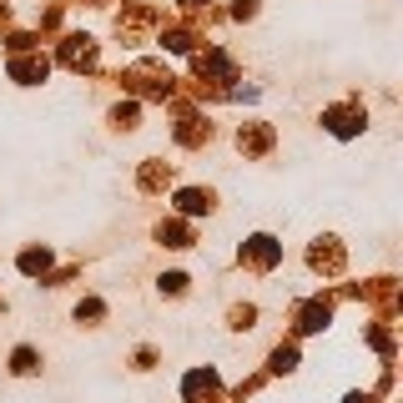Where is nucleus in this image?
<instances>
[{"label":"nucleus","instance_id":"obj_1","mask_svg":"<svg viewBox=\"0 0 403 403\" xmlns=\"http://www.w3.org/2000/svg\"><path fill=\"white\" fill-rule=\"evenodd\" d=\"M207 388H212V373H192V378H187V393H192V398L207 393Z\"/></svg>","mask_w":403,"mask_h":403}]
</instances>
